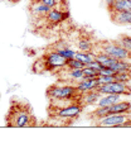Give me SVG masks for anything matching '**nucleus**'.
Segmentation results:
<instances>
[{
  "label": "nucleus",
  "mask_w": 131,
  "mask_h": 148,
  "mask_svg": "<svg viewBox=\"0 0 131 148\" xmlns=\"http://www.w3.org/2000/svg\"><path fill=\"white\" fill-rule=\"evenodd\" d=\"M8 120L9 123L6 127H18V128H24V127H30V122L33 120L32 113L29 109H26L24 104L16 103L15 108L10 106L9 114H8Z\"/></svg>",
  "instance_id": "1"
},
{
  "label": "nucleus",
  "mask_w": 131,
  "mask_h": 148,
  "mask_svg": "<svg viewBox=\"0 0 131 148\" xmlns=\"http://www.w3.org/2000/svg\"><path fill=\"white\" fill-rule=\"evenodd\" d=\"M81 94L75 85H54L47 90V96L56 101H69L76 96H81Z\"/></svg>",
  "instance_id": "2"
},
{
  "label": "nucleus",
  "mask_w": 131,
  "mask_h": 148,
  "mask_svg": "<svg viewBox=\"0 0 131 148\" xmlns=\"http://www.w3.org/2000/svg\"><path fill=\"white\" fill-rule=\"evenodd\" d=\"M101 52L106 53L110 57L117 60H126V61H131V51L124 48L119 43L115 41H107V42H101Z\"/></svg>",
  "instance_id": "3"
},
{
  "label": "nucleus",
  "mask_w": 131,
  "mask_h": 148,
  "mask_svg": "<svg viewBox=\"0 0 131 148\" xmlns=\"http://www.w3.org/2000/svg\"><path fill=\"white\" fill-rule=\"evenodd\" d=\"M101 94H119V95H131V86L126 82L112 81L109 84H101L97 87Z\"/></svg>",
  "instance_id": "4"
},
{
  "label": "nucleus",
  "mask_w": 131,
  "mask_h": 148,
  "mask_svg": "<svg viewBox=\"0 0 131 148\" xmlns=\"http://www.w3.org/2000/svg\"><path fill=\"white\" fill-rule=\"evenodd\" d=\"M56 116L60 118V119H71V118H77L82 113L83 105L79 103H71L66 106H56Z\"/></svg>",
  "instance_id": "5"
},
{
  "label": "nucleus",
  "mask_w": 131,
  "mask_h": 148,
  "mask_svg": "<svg viewBox=\"0 0 131 148\" xmlns=\"http://www.w3.org/2000/svg\"><path fill=\"white\" fill-rule=\"evenodd\" d=\"M131 118V113H125V114H109V115L101 118L100 120L96 122V127H115L119 128L120 124L126 122L127 119Z\"/></svg>",
  "instance_id": "6"
},
{
  "label": "nucleus",
  "mask_w": 131,
  "mask_h": 148,
  "mask_svg": "<svg viewBox=\"0 0 131 148\" xmlns=\"http://www.w3.org/2000/svg\"><path fill=\"white\" fill-rule=\"evenodd\" d=\"M43 62H44V70H54L66 66V58L60 56L59 53H57L56 51L44 56Z\"/></svg>",
  "instance_id": "7"
},
{
  "label": "nucleus",
  "mask_w": 131,
  "mask_h": 148,
  "mask_svg": "<svg viewBox=\"0 0 131 148\" xmlns=\"http://www.w3.org/2000/svg\"><path fill=\"white\" fill-rule=\"evenodd\" d=\"M111 21L119 25H131V12H112Z\"/></svg>",
  "instance_id": "8"
},
{
  "label": "nucleus",
  "mask_w": 131,
  "mask_h": 148,
  "mask_svg": "<svg viewBox=\"0 0 131 148\" xmlns=\"http://www.w3.org/2000/svg\"><path fill=\"white\" fill-rule=\"evenodd\" d=\"M101 85V81H100V76L98 79H95V80H79V81L76 82V87L79 92H86V91H90V90H97V87Z\"/></svg>",
  "instance_id": "9"
},
{
  "label": "nucleus",
  "mask_w": 131,
  "mask_h": 148,
  "mask_svg": "<svg viewBox=\"0 0 131 148\" xmlns=\"http://www.w3.org/2000/svg\"><path fill=\"white\" fill-rule=\"evenodd\" d=\"M101 95L102 94L100 91H97V90H90V91L82 92V95H81V103H82V105H86V106L96 105L97 101L100 100Z\"/></svg>",
  "instance_id": "10"
},
{
  "label": "nucleus",
  "mask_w": 131,
  "mask_h": 148,
  "mask_svg": "<svg viewBox=\"0 0 131 148\" xmlns=\"http://www.w3.org/2000/svg\"><path fill=\"white\" fill-rule=\"evenodd\" d=\"M45 18H47V21L53 23V24H58V23L66 21V19L68 18V13L60 12V10H58V9L53 8V9H50V12L45 15Z\"/></svg>",
  "instance_id": "11"
},
{
  "label": "nucleus",
  "mask_w": 131,
  "mask_h": 148,
  "mask_svg": "<svg viewBox=\"0 0 131 148\" xmlns=\"http://www.w3.org/2000/svg\"><path fill=\"white\" fill-rule=\"evenodd\" d=\"M131 113V101L125 100V101H117L113 105L110 106V114H125Z\"/></svg>",
  "instance_id": "12"
},
{
  "label": "nucleus",
  "mask_w": 131,
  "mask_h": 148,
  "mask_svg": "<svg viewBox=\"0 0 131 148\" xmlns=\"http://www.w3.org/2000/svg\"><path fill=\"white\" fill-rule=\"evenodd\" d=\"M109 13L112 12H131V0H115L112 5L107 8Z\"/></svg>",
  "instance_id": "13"
},
{
  "label": "nucleus",
  "mask_w": 131,
  "mask_h": 148,
  "mask_svg": "<svg viewBox=\"0 0 131 148\" xmlns=\"http://www.w3.org/2000/svg\"><path fill=\"white\" fill-rule=\"evenodd\" d=\"M120 99H121V95H119V94H103V95H101L100 100L97 101L96 105L97 106H111L115 103L120 101Z\"/></svg>",
  "instance_id": "14"
},
{
  "label": "nucleus",
  "mask_w": 131,
  "mask_h": 148,
  "mask_svg": "<svg viewBox=\"0 0 131 148\" xmlns=\"http://www.w3.org/2000/svg\"><path fill=\"white\" fill-rule=\"evenodd\" d=\"M75 58H77L78 61H81L83 65H88L90 62L95 61L96 60V53L93 52H76L75 53Z\"/></svg>",
  "instance_id": "15"
},
{
  "label": "nucleus",
  "mask_w": 131,
  "mask_h": 148,
  "mask_svg": "<svg viewBox=\"0 0 131 148\" xmlns=\"http://www.w3.org/2000/svg\"><path fill=\"white\" fill-rule=\"evenodd\" d=\"M109 114H110V106H97V109L93 110L90 115L92 116V119L100 120L101 118L109 115Z\"/></svg>",
  "instance_id": "16"
},
{
  "label": "nucleus",
  "mask_w": 131,
  "mask_h": 148,
  "mask_svg": "<svg viewBox=\"0 0 131 148\" xmlns=\"http://www.w3.org/2000/svg\"><path fill=\"white\" fill-rule=\"evenodd\" d=\"M50 6H48V5H45V4H43V3H38L37 5H34L32 8V12L34 13V14H37V15H47L48 13L50 12Z\"/></svg>",
  "instance_id": "17"
},
{
  "label": "nucleus",
  "mask_w": 131,
  "mask_h": 148,
  "mask_svg": "<svg viewBox=\"0 0 131 148\" xmlns=\"http://www.w3.org/2000/svg\"><path fill=\"white\" fill-rule=\"evenodd\" d=\"M78 49L81 52H92L93 45L90 42L88 38H81L78 42Z\"/></svg>",
  "instance_id": "18"
},
{
  "label": "nucleus",
  "mask_w": 131,
  "mask_h": 148,
  "mask_svg": "<svg viewBox=\"0 0 131 148\" xmlns=\"http://www.w3.org/2000/svg\"><path fill=\"white\" fill-rule=\"evenodd\" d=\"M115 42L119 43L120 46H122L124 48H126V49H129V51H131V36L120 34L119 38H117Z\"/></svg>",
  "instance_id": "19"
},
{
  "label": "nucleus",
  "mask_w": 131,
  "mask_h": 148,
  "mask_svg": "<svg viewBox=\"0 0 131 148\" xmlns=\"http://www.w3.org/2000/svg\"><path fill=\"white\" fill-rule=\"evenodd\" d=\"M67 67V70H76V69H83L85 67V65H83L81 61H78L77 58H68V60H66V66Z\"/></svg>",
  "instance_id": "20"
},
{
  "label": "nucleus",
  "mask_w": 131,
  "mask_h": 148,
  "mask_svg": "<svg viewBox=\"0 0 131 148\" xmlns=\"http://www.w3.org/2000/svg\"><path fill=\"white\" fill-rule=\"evenodd\" d=\"M67 75H68L69 80H76V82H77V81H79V80L82 79V76H83V71H82V69L67 70Z\"/></svg>",
  "instance_id": "21"
},
{
  "label": "nucleus",
  "mask_w": 131,
  "mask_h": 148,
  "mask_svg": "<svg viewBox=\"0 0 131 148\" xmlns=\"http://www.w3.org/2000/svg\"><path fill=\"white\" fill-rule=\"evenodd\" d=\"M56 52L59 53L62 57H64L66 60L73 58V57H75V53H76L75 51H72V49H69V48H57Z\"/></svg>",
  "instance_id": "22"
},
{
  "label": "nucleus",
  "mask_w": 131,
  "mask_h": 148,
  "mask_svg": "<svg viewBox=\"0 0 131 148\" xmlns=\"http://www.w3.org/2000/svg\"><path fill=\"white\" fill-rule=\"evenodd\" d=\"M116 81L120 82H131V73L130 72H116Z\"/></svg>",
  "instance_id": "23"
},
{
  "label": "nucleus",
  "mask_w": 131,
  "mask_h": 148,
  "mask_svg": "<svg viewBox=\"0 0 131 148\" xmlns=\"http://www.w3.org/2000/svg\"><path fill=\"white\" fill-rule=\"evenodd\" d=\"M101 84H109L112 81H116V73L115 75H100Z\"/></svg>",
  "instance_id": "24"
},
{
  "label": "nucleus",
  "mask_w": 131,
  "mask_h": 148,
  "mask_svg": "<svg viewBox=\"0 0 131 148\" xmlns=\"http://www.w3.org/2000/svg\"><path fill=\"white\" fill-rule=\"evenodd\" d=\"M86 66L87 67H91V69H93V70H96V71H100V70H102L103 67H105L100 61H97V60H95V61H92V62H90L88 65H86Z\"/></svg>",
  "instance_id": "25"
},
{
  "label": "nucleus",
  "mask_w": 131,
  "mask_h": 148,
  "mask_svg": "<svg viewBox=\"0 0 131 148\" xmlns=\"http://www.w3.org/2000/svg\"><path fill=\"white\" fill-rule=\"evenodd\" d=\"M39 1L43 3V4H45V5H48V6H50L52 9L57 5V0H39Z\"/></svg>",
  "instance_id": "26"
},
{
  "label": "nucleus",
  "mask_w": 131,
  "mask_h": 148,
  "mask_svg": "<svg viewBox=\"0 0 131 148\" xmlns=\"http://www.w3.org/2000/svg\"><path fill=\"white\" fill-rule=\"evenodd\" d=\"M103 1L106 3V5H107V8H109L110 5H112L113 4V1H115V0H103Z\"/></svg>",
  "instance_id": "27"
}]
</instances>
